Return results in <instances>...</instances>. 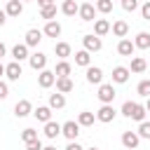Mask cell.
Instances as JSON below:
<instances>
[{
    "mask_svg": "<svg viewBox=\"0 0 150 150\" xmlns=\"http://www.w3.org/2000/svg\"><path fill=\"white\" fill-rule=\"evenodd\" d=\"M145 112H150V96H148V103H145Z\"/></svg>",
    "mask_w": 150,
    "mask_h": 150,
    "instance_id": "obj_46",
    "label": "cell"
},
{
    "mask_svg": "<svg viewBox=\"0 0 150 150\" xmlns=\"http://www.w3.org/2000/svg\"><path fill=\"white\" fill-rule=\"evenodd\" d=\"M141 16H143L145 21H150V0L143 2V7H141Z\"/></svg>",
    "mask_w": 150,
    "mask_h": 150,
    "instance_id": "obj_39",
    "label": "cell"
},
{
    "mask_svg": "<svg viewBox=\"0 0 150 150\" xmlns=\"http://www.w3.org/2000/svg\"><path fill=\"white\" fill-rule=\"evenodd\" d=\"M5 21H7V14H5V9H0V26H5Z\"/></svg>",
    "mask_w": 150,
    "mask_h": 150,
    "instance_id": "obj_44",
    "label": "cell"
},
{
    "mask_svg": "<svg viewBox=\"0 0 150 150\" xmlns=\"http://www.w3.org/2000/svg\"><path fill=\"white\" fill-rule=\"evenodd\" d=\"M28 63H30L33 70H45V66H47V56H45L42 52H35V54L28 56Z\"/></svg>",
    "mask_w": 150,
    "mask_h": 150,
    "instance_id": "obj_8",
    "label": "cell"
},
{
    "mask_svg": "<svg viewBox=\"0 0 150 150\" xmlns=\"http://www.w3.org/2000/svg\"><path fill=\"white\" fill-rule=\"evenodd\" d=\"M70 70H73V68H70L68 61H59L56 68H54V75H56V77H70Z\"/></svg>",
    "mask_w": 150,
    "mask_h": 150,
    "instance_id": "obj_28",
    "label": "cell"
},
{
    "mask_svg": "<svg viewBox=\"0 0 150 150\" xmlns=\"http://www.w3.org/2000/svg\"><path fill=\"white\" fill-rule=\"evenodd\" d=\"M115 115H117V110L112 108V103H105V105H101V108L96 110V120H98V122H103V124L112 122V120H115Z\"/></svg>",
    "mask_w": 150,
    "mask_h": 150,
    "instance_id": "obj_2",
    "label": "cell"
},
{
    "mask_svg": "<svg viewBox=\"0 0 150 150\" xmlns=\"http://www.w3.org/2000/svg\"><path fill=\"white\" fill-rule=\"evenodd\" d=\"M134 47H136V49H150V33L141 30V33L136 35V40H134Z\"/></svg>",
    "mask_w": 150,
    "mask_h": 150,
    "instance_id": "obj_23",
    "label": "cell"
},
{
    "mask_svg": "<svg viewBox=\"0 0 150 150\" xmlns=\"http://www.w3.org/2000/svg\"><path fill=\"white\" fill-rule=\"evenodd\" d=\"M75 66H82V68H89V66H91V54H89V52H84V49H80V52H75Z\"/></svg>",
    "mask_w": 150,
    "mask_h": 150,
    "instance_id": "obj_22",
    "label": "cell"
},
{
    "mask_svg": "<svg viewBox=\"0 0 150 150\" xmlns=\"http://www.w3.org/2000/svg\"><path fill=\"white\" fill-rule=\"evenodd\" d=\"M134 42L131 40H127V38H122L120 42H117V54H122V56H134Z\"/></svg>",
    "mask_w": 150,
    "mask_h": 150,
    "instance_id": "obj_16",
    "label": "cell"
},
{
    "mask_svg": "<svg viewBox=\"0 0 150 150\" xmlns=\"http://www.w3.org/2000/svg\"><path fill=\"white\" fill-rule=\"evenodd\" d=\"M38 5H40V9H42V7H49V5H54V0H38Z\"/></svg>",
    "mask_w": 150,
    "mask_h": 150,
    "instance_id": "obj_43",
    "label": "cell"
},
{
    "mask_svg": "<svg viewBox=\"0 0 150 150\" xmlns=\"http://www.w3.org/2000/svg\"><path fill=\"white\" fill-rule=\"evenodd\" d=\"M40 40H42V30H38V28H28L26 30V47H38L40 45Z\"/></svg>",
    "mask_w": 150,
    "mask_h": 150,
    "instance_id": "obj_11",
    "label": "cell"
},
{
    "mask_svg": "<svg viewBox=\"0 0 150 150\" xmlns=\"http://www.w3.org/2000/svg\"><path fill=\"white\" fill-rule=\"evenodd\" d=\"M5 75V66H2V61H0V77Z\"/></svg>",
    "mask_w": 150,
    "mask_h": 150,
    "instance_id": "obj_48",
    "label": "cell"
},
{
    "mask_svg": "<svg viewBox=\"0 0 150 150\" xmlns=\"http://www.w3.org/2000/svg\"><path fill=\"white\" fill-rule=\"evenodd\" d=\"M56 91L59 94H68V91H73L75 89V84H73V80L70 77H56Z\"/></svg>",
    "mask_w": 150,
    "mask_h": 150,
    "instance_id": "obj_18",
    "label": "cell"
},
{
    "mask_svg": "<svg viewBox=\"0 0 150 150\" xmlns=\"http://www.w3.org/2000/svg\"><path fill=\"white\" fill-rule=\"evenodd\" d=\"M136 91H138L141 96H145V98H148V96H150V80H141V82H138V87H136Z\"/></svg>",
    "mask_w": 150,
    "mask_h": 150,
    "instance_id": "obj_35",
    "label": "cell"
},
{
    "mask_svg": "<svg viewBox=\"0 0 150 150\" xmlns=\"http://www.w3.org/2000/svg\"><path fill=\"white\" fill-rule=\"evenodd\" d=\"M94 7H96V12H101V14H110V12H112V0H96Z\"/></svg>",
    "mask_w": 150,
    "mask_h": 150,
    "instance_id": "obj_31",
    "label": "cell"
},
{
    "mask_svg": "<svg viewBox=\"0 0 150 150\" xmlns=\"http://www.w3.org/2000/svg\"><path fill=\"white\" fill-rule=\"evenodd\" d=\"M82 45H84V52H89V54H94V52H98V49L103 47V42H101V38H96L94 33H89V35H84V38H82Z\"/></svg>",
    "mask_w": 150,
    "mask_h": 150,
    "instance_id": "obj_4",
    "label": "cell"
},
{
    "mask_svg": "<svg viewBox=\"0 0 150 150\" xmlns=\"http://www.w3.org/2000/svg\"><path fill=\"white\" fill-rule=\"evenodd\" d=\"M87 150H98V148H87Z\"/></svg>",
    "mask_w": 150,
    "mask_h": 150,
    "instance_id": "obj_49",
    "label": "cell"
},
{
    "mask_svg": "<svg viewBox=\"0 0 150 150\" xmlns=\"http://www.w3.org/2000/svg\"><path fill=\"white\" fill-rule=\"evenodd\" d=\"M145 68H148L145 59H143V56H134V59H131V68H129V73H143Z\"/></svg>",
    "mask_w": 150,
    "mask_h": 150,
    "instance_id": "obj_30",
    "label": "cell"
},
{
    "mask_svg": "<svg viewBox=\"0 0 150 150\" xmlns=\"http://www.w3.org/2000/svg\"><path fill=\"white\" fill-rule=\"evenodd\" d=\"M77 9H80V5H77L75 0H63V5H61V12H63L66 16H75Z\"/></svg>",
    "mask_w": 150,
    "mask_h": 150,
    "instance_id": "obj_27",
    "label": "cell"
},
{
    "mask_svg": "<svg viewBox=\"0 0 150 150\" xmlns=\"http://www.w3.org/2000/svg\"><path fill=\"white\" fill-rule=\"evenodd\" d=\"M5 54H7V47H5V45H2V42H0V59H2V56H5Z\"/></svg>",
    "mask_w": 150,
    "mask_h": 150,
    "instance_id": "obj_45",
    "label": "cell"
},
{
    "mask_svg": "<svg viewBox=\"0 0 150 150\" xmlns=\"http://www.w3.org/2000/svg\"><path fill=\"white\" fill-rule=\"evenodd\" d=\"M42 35H47V38H59V35H61V23H59V21H47L45 28H42Z\"/></svg>",
    "mask_w": 150,
    "mask_h": 150,
    "instance_id": "obj_15",
    "label": "cell"
},
{
    "mask_svg": "<svg viewBox=\"0 0 150 150\" xmlns=\"http://www.w3.org/2000/svg\"><path fill=\"white\" fill-rule=\"evenodd\" d=\"M59 134H61V124L54 122V120H49V122L45 124V136H47V138H56Z\"/></svg>",
    "mask_w": 150,
    "mask_h": 150,
    "instance_id": "obj_26",
    "label": "cell"
},
{
    "mask_svg": "<svg viewBox=\"0 0 150 150\" xmlns=\"http://www.w3.org/2000/svg\"><path fill=\"white\" fill-rule=\"evenodd\" d=\"M54 52H56V56L61 61H66V56H70V45L68 42H56L54 45Z\"/></svg>",
    "mask_w": 150,
    "mask_h": 150,
    "instance_id": "obj_29",
    "label": "cell"
},
{
    "mask_svg": "<svg viewBox=\"0 0 150 150\" xmlns=\"http://www.w3.org/2000/svg\"><path fill=\"white\" fill-rule=\"evenodd\" d=\"M21 12H23V2L21 0H9L7 7H5V14L7 16H19Z\"/></svg>",
    "mask_w": 150,
    "mask_h": 150,
    "instance_id": "obj_20",
    "label": "cell"
},
{
    "mask_svg": "<svg viewBox=\"0 0 150 150\" xmlns=\"http://www.w3.org/2000/svg\"><path fill=\"white\" fill-rule=\"evenodd\" d=\"M5 2H9V0H5Z\"/></svg>",
    "mask_w": 150,
    "mask_h": 150,
    "instance_id": "obj_52",
    "label": "cell"
},
{
    "mask_svg": "<svg viewBox=\"0 0 150 150\" xmlns=\"http://www.w3.org/2000/svg\"><path fill=\"white\" fill-rule=\"evenodd\" d=\"M33 117H35L38 122L47 124V122L52 120V108H49V105H38V108L33 110Z\"/></svg>",
    "mask_w": 150,
    "mask_h": 150,
    "instance_id": "obj_13",
    "label": "cell"
},
{
    "mask_svg": "<svg viewBox=\"0 0 150 150\" xmlns=\"http://www.w3.org/2000/svg\"><path fill=\"white\" fill-rule=\"evenodd\" d=\"M61 134H63L68 141H77V136H80V124H77L75 120H68V122L61 124Z\"/></svg>",
    "mask_w": 150,
    "mask_h": 150,
    "instance_id": "obj_3",
    "label": "cell"
},
{
    "mask_svg": "<svg viewBox=\"0 0 150 150\" xmlns=\"http://www.w3.org/2000/svg\"><path fill=\"white\" fill-rule=\"evenodd\" d=\"M45 145H42V141L38 138V141H30V143H26V150H42Z\"/></svg>",
    "mask_w": 150,
    "mask_h": 150,
    "instance_id": "obj_40",
    "label": "cell"
},
{
    "mask_svg": "<svg viewBox=\"0 0 150 150\" xmlns=\"http://www.w3.org/2000/svg\"><path fill=\"white\" fill-rule=\"evenodd\" d=\"M49 108L52 110H61V108H66V94H49Z\"/></svg>",
    "mask_w": 150,
    "mask_h": 150,
    "instance_id": "obj_19",
    "label": "cell"
},
{
    "mask_svg": "<svg viewBox=\"0 0 150 150\" xmlns=\"http://www.w3.org/2000/svg\"><path fill=\"white\" fill-rule=\"evenodd\" d=\"M134 108H136V101H124V103H122V115H124V117H131Z\"/></svg>",
    "mask_w": 150,
    "mask_h": 150,
    "instance_id": "obj_37",
    "label": "cell"
},
{
    "mask_svg": "<svg viewBox=\"0 0 150 150\" xmlns=\"http://www.w3.org/2000/svg\"><path fill=\"white\" fill-rule=\"evenodd\" d=\"M14 115H16V117H28V115H33V103H30L28 98L16 101V105H14Z\"/></svg>",
    "mask_w": 150,
    "mask_h": 150,
    "instance_id": "obj_6",
    "label": "cell"
},
{
    "mask_svg": "<svg viewBox=\"0 0 150 150\" xmlns=\"http://www.w3.org/2000/svg\"><path fill=\"white\" fill-rule=\"evenodd\" d=\"M105 33H110V21L108 19H96L94 21V35L96 38H103Z\"/></svg>",
    "mask_w": 150,
    "mask_h": 150,
    "instance_id": "obj_14",
    "label": "cell"
},
{
    "mask_svg": "<svg viewBox=\"0 0 150 150\" xmlns=\"http://www.w3.org/2000/svg\"><path fill=\"white\" fill-rule=\"evenodd\" d=\"M77 14H80L82 21H96V7H94V2H82L80 9H77Z\"/></svg>",
    "mask_w": 150,
    "mask_h": 150,
    "instance_id": "obj_5",
    "label": "cell"
},
{
    "mask_svg": "<svg viewBox=\"0 0 150 150\" xmlns=\"http://www.w3.org/2000/svg\"><path fill=\"white\" fill-rule=\"evenodd\" d=\"M21 141H23V143L38 141V131H35V129H23V131H21Z\"/></svg>",
    "mask_w": 150,
    "mask_h": 150,
    "instance_id": "obj_34",
    "label": "cell"
},
{
    "mask_svg": "<svg viewBox=\"0 0 150 150\" xmlns=\"http://www.w3.org/2000/svg\"><path fill=\"white\" fill-rule=\"evenodd\" d=\"M12 56H14V61L21 63V61L28 59L30 54H28V47H26V45H14V47H12Z\"/></svg>",
    "mask_w": 150,
    "mask_h": 150,
    "instance_id": "obj_24",
    "label": "cell"
},
{
    "mask_svg": "<svg viewBox=\"0 0 150 150\" xmlns=\"http://www.w3.org/2000/svg\"><path fill=\"white\" fill-rule=\"evenodd\" d=\"M87 82L89 84H103V70L98 66H89L87 68Z\"/></svg>",
    "mask_w": 150,
    "mask_h": 150,
    "instance_id": "obj_9",
    "label": "cell"
},
{
    "mask_svg": "<svg viewBox=\"0 0 150 150\" xmlns=\"http://www.w3.org/2000/svg\"><path fill=\"white\" fill-rule=\"evenodd\" d=\"M129 75H131V73H129V68H124V66H115V68H112V82H115V84H124V82L129 80Z\"/></svg>",
    "mask_w": 150,
    "mask_h": 150,
    "instance_id": "obj_12",
    "label": "cell"
},
{
    "mask_svg": "<svg viewBox=\"0 0 150 150\" xmlns=\"http://www.w3.org/2000/svg\"><path fill=\"white\" fill-rule=\"evenodd\" d=\"M138 141H141V138H138L136 131H124V134H122V145H124L127 150H136V148H138Z\"/></svg>",
    "mask_w": 150,
    "mask_h": 150,
    "instance_id": "obj_10",
    "label": "cell"
},
{
    "mask_svg": "<svg viewBox=\"0 0 150 150\" xmlns=\"http://www.w3.org/2000/svg\"><path fill=\"white\" fill-rule=\"evenodd\" d=\"M42 150H56V145H45Z\"/></svg>",
    "mask_w": 150,
    "mask_h": 150,
    "instance_id": "obj_47",
    "label": "cell"
},
{
    "mask_svg": "<svg viewBox=\"0 0 150 150\" xmlns=\"http://www.w3.org/2000/svg\"><path fill=\"white\" fill-rule=\"evenodd\" d=\"M122 9L124 12H136L138 9V0H122Z\"/></svg>",
    "mask_w": 150,
    "mask_h": 150,
    "instance_id": "obj_38",
    "label": "cell"
},
{
    "mask_svg": "<svg viewBox=\"0 0 150 150\" xmlns=\"http://www.w3.org/2000/svg\"><path fill=\"white\" fill-rule=\"evenodd\" d=\"M84 2H91V0H84Z\"/></svg>",
    "mask_w": 150,
    "mask_h": 150,
    "instance_id": "obj_51",
    "label": "cell"
},
{
    "mask_svg": "<svg viewBox=\"0 0 150 150\" xmlns=\"http://www.w3.org/2000/svg\"><path fill=\"white\" fill-rule=\"evenodd\" d=\"M94 120H96V112H89V110H82V112L77 115V124H80V127H91Z\"/></svg>",
    "mask_w": 150,
    "mask_h": 150,
    "instance_id": "obj_25",
    "label": "cell"
},
{
    "mask_svg": "<svg viewBox=\"0 0 150 150\" xmlns=\"http://www.w3.org/2000/svg\"><path fill=\"white\" fill-rule=\"evenodd\" d=\"M5 75H7V80H19V77H21V63H19V61L7 63V66H5Z\"/></svg>",
    "mask_w": 150,
    "mask_h": 150,
    "instance_id": "obj_17",
    "label": "cell"
},
{
    "mask_svg": "<svg viewBox=\"0 0 150 150\" xmlns=\"http://www.w3.org/2000/svg\"><path fill=\"white\" fill-rule=\"evenodd\" d=\"M110 30H112L117 38H127V33H129V23H127V21H122V19H117V21L110 26Z\"/></svg>",
    "mask_w": 150,
    "mask_h": 150,
    "instance_id": "obj_21",
    "label": "cell"
},
{
    "mask_svg": "<svg viewBox=\"0 0 150 150\" xmlns=\"http://www.w3.org/2000/svg\"><path fill=\"white\" fill-rule=\"evenodd\" d=\"M40 16H42V19H47V21H54V16H56V5L42 7V9H40Z\"/></svg>",
    "mask_w": 150,
    "mask_h": 150,
    "instance_id": "obj_33",
    "label": "cell"
},
{
    "mask_svg": "<svg viewBox=\"0 0 150 150\" xmlns=\"http://www.w3.org/2000/svg\"><path fill=\"white\" fill-rule=\"evenodd\" d=\"M66 150H84V148H82V145H80L77 141H70V143L66 145Z\"/></svg>",
    "mask_w": 150,
    "mask_h": 150,
    "instance_id": "obj_42",
    "label": "cell"
},
{
    "mask_svg": "<svg viewBox=\"0 0 150 150\" xmlns=\"http://www.w3.org/2000/svg\"><path fill=\"white\" fill-rule=\"evenodd\" d=\"M129 120H136L138 124H141V122H145V105L136 103V108H134V112H131V117H129Z\"/></svg>",
    "mask_w": 150,
    "mask_h": 150,
    "instance_id": "obj_32",
    "label": "cell"
},
{
    "mask_svg": "<svg viewBox=\"0 0 150 150\" xmlns=\"http://www.w3.org/2000/svg\"><path fill=\"white\" fill-rule=\"evenodd\" d=\"M98 101L105 105V103H112V98L117 96V91H115V87H112V82H105V84H98Z\"/></svg>",
    "mask_w": 150,
    "mask_h": 150,
    "instance_id": "obj_1",
    "label": "cell"
},
{
    "mask_svg": "<svg viewBox=\"0 0 150 150\" xmlns=\"http://www.w3.org/2000/svg\"><path fill=\"white\" fill-rule=\"evenodd\" d=\"M56 82V75H54V70H40V75H38V84L42 87V89H49L52 84Z\"/></svg>",
    "mask_w": 150,
    "mask_h": 150,
    "instance_id": "obj_7",
    "label": "cell"
},
{
    "mask_svg": "<svg viewBox=\"0 0 150 150\" xmlns=\"http://www.w3.org/2000/svg\"><path fill=\"white\" fill-rule=\"evenodd\" d=\"M7 96H9V87H7V82H2V80H0V101H2V98H7Z\"/></svg>",
    "mask_w": 150,
    "mask_h": 150,
    "instance_id": "obj_41",
    "label": "cell"
},
{
    "mask_svg": "<svg viewBox=\"0 0 150 150\" xmlns=\"http://www.w3.org/2000/svg\"><path fill=\"white\" fill-rule=\"evenodd\" d=\"M136 134H138V138H148L150 141V122H141Z\"/></svg>",
    "mask_w": 150,
    "mask_h": 150,
    "instance_id": "obj_36",
    "label": "cell"
},
{
    "mask_svg": "<svg viewBox=\"0 0 150 150\" xmlns=\"http://www.w3.org/2000/svg\"><path fill=\"white\" fill-rule=\"evenodd\" d=\"M21 2H30V0H21Z\"/></svg>",
    "mask_w": 150,
    "mask_h": 150,
    "instance_id": "obj_50",
    "label": "cell"
}]
</instances>
